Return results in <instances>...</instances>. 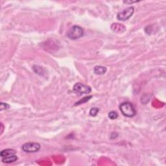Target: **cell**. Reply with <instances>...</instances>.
<instances>
[{"mask_svg":"<svg viewBox=\"0 0 166 166\" xmlns=\"http://www.w3.org/2000/svg\"><path fill=\"white\" fill-rule=\"evenodd\" d=\"M119 109L122 114L127 118H132L136 114L135 108L130 102H124L121 103L119 105Z\"/></svg>","mask_w":166,"mask_h":166,"instance_id":"1","label":"cell"},{"mask_svg":"<svg viewBox=\"0 0 166 166\" xmlns=\"http://www.w3.org/2000/svg\"><path fill=\"white\" fill-rule=\"evenodd\" d=\"M84 35V30L79 25H73L67 33V37L70 39L75 40L82 37Z\"/></svg>","mask_w":166,"mask_h":166,"instance_id":"2","label":"cell"},{"mask_svg":"<svg viewBox=\"0 0 166 166\" xmlns=\"http://www.w3.org/2000/svg\"><path fill=\"white\" fill-rule=\"evenodd\" d=\"M73 92L79 96H82L83 94H88L92 92V88L90 86L85 85L83 83H76L73 88Z\"/></svg>","mask_w":166,"mask_h":166,"instance_id":"3","label":"cell"},{"mask_svg":"<svg viewBox=\"0 0 166 166\" xmlns=\"http://www.w3.org/2000/svg\"><path fill=\"white\" fill-rule=\"evenodd\" d=\"M40 148H41V145L39 143L36 142H28L24 143L21 147L22 150L28 152V153H33V152H37L39 151Z\"/></svg>","mask_w":166,"mask_h":166,"instance_id":"4","label":"cell"},{"mask_svg":"<svg viewBox=\"0 0 166 166\" xmlns=\"http://www.w3.org/2000/svg\"><path fill=\"white\" fill-rule=\"evenodd\" d=\"M134 8L133 7H128L123 11L119 12L117 15V19L119 21H126L131 17L134 14Z\"/></svg>","mask_w":166,"mask_h":166,"instance_id":"5","label":"cell"},{"mask_svg":"<svg viewBox=\"0 0 166 166\" xmlns=\"http://www.w3.org/2000/svg\"><path fill=\"white\" fill-rule=\"evenodd\" d=\"M111 30L118 34H122L126 31V27L119 23H114L111 25Z\"/></svg>","mask_w":166,"mask_h":166,"instance_id":"6","label":"cell"},{"mask_svg":"<svg viewBox=\"0 0 166 166\" xmlns=\"http://www.w3.org/2000/svg\"><path fill=\"white\" fill-rule=\"evenodd\" d=\"M107 68L105 66H96L94 68V73L97 75H104L107 72Z\"/></svg>","mask_w":166,"mask_h":166,"instance_id":"7","label":"cell"},{"mask_svg":"<svg viewBox=\"0 0 166 166\" xmlns=\"http://www.w3.org/2000/svg\"><path fill=\"white\" fill-rule=\"evenodd\" d=\"M18 157L16 154L10 155V156H5L2 158V162L5 164H10V163L14 162L16 161H17Z\"/></svg>","mask_w":166,"mask_h":166,"instance_id":"8","label":"cell"},{"mask_svg":"<svg viewBox=\"0 0 166 166\" xmlns=\"http://www.w3.org/2000/svg\"><path fill=\"white\" fill-rule=\"evenodd\" d=\"M16 154V151L14 150V149H4V150L1 151V152H0V156L3 158V157L10 156V155H13V154Z\"/></svg>","mask_w":166,"mask_h":166,"instance_id":"9","label":"cell"},{"mask_svg":"<svg viewBox=\"0 0 166 166\" xmlns=\"http://www.w3.org/2000/svg\"><path fill=\"white\" fill-rule=\"evenodd\" d=\"M92 97V96H87V97H84L83 99H81L80 101H79L78 102H77L75 103V106H77V105H81V104H83V103H85L86 102H88L89 100H90L91 98Z\"/></svg>","mask_w":166,"mask_h":166,"instance_id":"10","label":"cell"},{"mask_svg":"<svg viewBox=\"0 0 166 166\" xmlns=\"http://www.w3.org/2000/svg\"><path fill=\"white\" fill-rule=\"evenodd\" d=\"M118 114L115 111H111L109 113H108V118H109L110 119H112V120L117 119L118 118Z\"/></svg>","mask_w":166,"mask_h":166,"instance_id":"11","label":"cell"},{"mask_svg":"<svg viewBox=\"0 0 166 166\" xmlns=\"http://www.w3.org/2000/svg\"><path fill=\"white\" fill-rule=\"evenodd\" d=\"M99 112V109L98 108H96V107L92 108H91V110H90V115L92 117H95L97 116V114H98Z\"/></svg>","mask_w":166,"mask_h":166,"instance_id":"12","label":"cell"},{"mask_svg":"<svg viewBox=\"0 0 166 166\" xmlns=\"http://www.w3.org/2000/svg\"><path fill=\"white\" fill-rule=\"evenodd\" d=\"M10 108L9 105H8L7 103H0V110L1 111L4 110H7Z\"/></svg>","mask_w":166,"mask_h":166,"instance_id":"13","label":"cell"},{"mask_svg":"<svg viewBox=\"0 0 166 166\" xmlns=\"http://www.w3.org/2000/svg\"><path fill=\"white\" fill-rule=\"evenodd\" d=\"M136 2H139V1H123L124 3H127V4H131V3H136Z\"/></svg>","mask_w":166,"mask_h":166,"instance_id":"14","label":"cell"}]
</instances>
